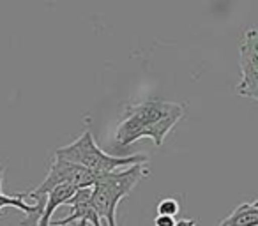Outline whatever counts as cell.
<instances>
[{"instance_id":"obj_1","label":"cell","mask_w":258,"mask_h":226,"mask_svg":"<svg viewBox=\"0 0 258 226\" xmlns=\"http://www.w3.org/2000/svg\"><path fill=\"white\" fill-rule=\"evenodd\" d=\"M184 113V103H172L156 97L137 104H127L115 131L113 148L124 150L140 138H152V141L161 147L165 136L177 126L179 120H182Z\"/></svg>"},{"instance_id":"obj_2","label":"cell","mask_w":258,"mask_h":226,"mask_svg":"<svg viewBox=\"0 0 258 226\" xmlns=\"http://www.w3.org/2000/svg\"><path fill=\"white\" fill-rule=\"evenodd\" d=\"M55 158L69 161L73 165H80L83 168L94 170L99 173H111L120 168H129L133 165H144L149 161L147 154L133 156H110L103 152L94 141V136L89 129L83 131L82 136L76 138L73 143L55 150Z\"/></svg>"},{"instance_id":"obj_3","label":"cell","mask_w":258,"mask_h":226,"mask_svg":"<svg viewBox=\"0 0 258 226\" xmlns=\"http://www.w3.org/2000/svg\"><path fill=\"white\" fill-rule=\"evenodd\" d=\"M147 175L149 170L144 165H133L129 168L106 173L92 187V203L99 217L106 221V226H117V207L120 200L127 196Z\"/></svg>"},{"instance_id":"obj_4","label":"cell","mask_w":258,"mask_h":226,"mask_svg":"<svg viewBox=\"0 0 258 226\" xmlns=\"http://www.w3.org/2000/svg\"><path fill=\"white\" fill-rule=\"evenodd\" d=\"M240 82L237 94L258 101V29L246 30L239 44Z\"/></svg>"},{"instance_id":"obj_5","label":"cell","mask_w":258,"mask_h":226,"mask_svg":"<svg viewBox=\"0 0 258 226\" xmlns=\"http://www.w3.org/2000/svg\"><path fill=\"white\" fill-rule=\"evenodd\" d=\"M68 205L71 207V214L68 217L60 219V221H53V226H66L71 224L75 221H85L90 222L92 226H103L101 224V217L97 214L96 207L92 203V187H85V189H78L75 193V196L68 201Z\"/></svg>"},{"instance_id":"obj_6","label":"cell","mask_w":258,"mask_h":226,"mask_svg":"<svg viewBox=\"0 0 258 226\" xmlns=\"http://www.w3.org/2000/svg\"><path fill=\"white\" fill-rule=\"evenodd\" d=\"M25 196L27 193H20V194H15V196H8L0 191V208L4 207H16L18 210L25 212L27 217L23 219L20 224L22 226H37L39 222L41 215H43V208H44V200H37L36 205H29L25 203Z\"/></svg>"},{"instance_id":"obj_7","label":"cell","mask_w":258,"mask_h":226,"mask_svg":"<svg viewBox=\"0 0 258 226\" xmlns=\"http://www.w3.org/2000/svg\"><path fill=\"white\" fill-rule=\"evenodd\" d=\"M75 186H69V184H62L57 186L55 189H51L46 194V200H44V208H43V215H41L37 226H50L51 224V215L57 210L60 205H68V201L75 196L76 193Z\"/></svg>"},{"instance_id":"obj_8","label":"cell","mask_w":258,"mask_h":226,"mask_svg":"<svg viewBox=\"0 0 258 226\" xmlns=\"http://www.w3.org/2000/svg\"><path fill=\"white\" fill-rule=\"evenodd\" d=\"M218 226H258V200L237 205Z\"/></svg>"},{"instance_id":"obj_9","label":"cell","mask_w":258,"mask_h":226,"mask_svg":"<svg viewBox=\"0 0 258 226\" xmlns=\"http://www.w3.org/2000/svg\"><path fill=\"white\" fill-rule=\"evenodd\" d=\"M180 210V205L175 198H163L161 201L158 203V214L159 215H175L179 214Z\"/></svg>"},{"instance_id":"obj_10","label":"cell","mask_w":258,"mask_h":226,"mask_svg":"<svg viewBox=\"0 0 258 226\" xmlns=\"http://www.w3.org/2000/svg\"><path fill=\"white\" fill-rule=\"evenodd\" d=\"M177 221L172 217V215H156L154 219V226H175Z\"/></svg>"},{"instance_id":"obj_11","label":"cell","mask_w":258,"mask_h":226,"mask_svg":"<svg viewBox=\"0 0 258 226\" xmlns=\"http://www.w3.org/2000/svg\"><path fill=\"white\" fill-rule=\"evenodd\" d=\"M175 226H197V221L195 219H180V221H177Z\"/></svg>"},{"instance_id":"obj_12","label":"cell","mask_w":258,"mask_h":226,"mask_svg":"<svg viewBox=\"0 0 258 226\" xmlns=\"http://www.w3.org/2000/svg\"><path fill=\"white\" fill-rule=\"evenodd\" d=\"M2 184H4V168L0 165V191H2Z\"/></svg>"},{"instance_id":"obj_13","label":"cell","mask_w":258,"mask_h":226,"mask_svg":"<svg viewBox=\"0 0 258 226\" xmlns=\"http://www.w3.org/2000/svg\"><path fill=\"white\" fill-rule=\"evenodd\" d=\"M76 226H87V222L85 221H78V222H76Z\"/></svg>"}]
</instances>
